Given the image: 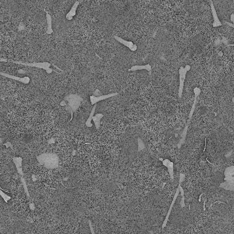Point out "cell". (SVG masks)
Segmentation results:
<instances>
[{
	"label": "cell",
	"instance_id": "1",
	"mask_svg": "<svg viewBox=\"0 0 234 234\" xmlns=\"http://www.w3.org/2000/svg\"><path fill=\"white\" fill-rule=\"evenodd\" d=\"M0 62H11L15 64H21V65H23L25 66H29V67H36L38 68H41V69L45 70L47 73L50 74L52 71H55L56 70H53L52 68H50V66L52 64H50L49 62H33V63H26V62H23L22 61H16V60H9V59H3L1 58L0 59Z\"/></svg>",
	"mask_w": 234,
	"mask_h": 234
},
{
	"label": "cell",
	"instance_id": "2",
	"mask_svg": "<svg viewBox=\"0 0 234 234\" xmlns=\"http://www.w3.org/2000/svg\"><path fill=\"white\" fill-rule=\"evenodd\" d=\"M225 182L220 185V187L230 191H234V166L227 168L224 172Z\"/></svg>",
	"mask_w": 234,
	"mask_h": 234
},
{
	"label": "cell",
	"instance_id": "3",
	"mask_svg": "<svg viewBox=\"0 0 234 234\" xmlns=\"http://www.w3.org/2000/svg\"><path fill=\"white\" fill-rule=\"evenodd\" d=\"M191 69V67L190 65H186L184 67L183 66L180 67L178 70V74H179V87L178 90V98L181 99L183 95L184 81L186 80L187 73Z\"/></svg>",
	"mask_w": 234,
	"mask_h": 234
},
{
	"label": "cell",
	"instance_id": "4",
	"mask_svg": "<svg viewBox=\"0 0 234 234\" xmlns=\"http://www.w3.org/2000/svg\"><path fill=\"white\" fill-rule=\"evenodd\" d=\"M38 161L41 164H43L48 168H53L57 166L58 159L54 158L52 155H42L37 157Z\"/></svg>",
	"mask_w": 234,
	"mask_h": 234
},
{
	"label": "cell",
	"instance_id": "5",
	"mask_svg": "<svg viewBox=\"0 0 234 234\" xmlns=\"http://www.w3.org/2000/svg\"><path fill=\"white\" fill-rule=\"evenodd\" d=\"M64 100L68 101V107H70L71 112L73 113L79 107L82 99L77 94H70L64 98Z\"/></svg>",
	"mask_w": 234,
	"mask_h": 234
},
{
	"label": "cell",
	"instance_id": "6",
	"mask_svg": "<svg viewBox=\"0 0 234 234\" xmlns=\"http://www.w3.org/2000/svg\"><path fill=\"white\" fill-rule=\"evenodd\" d=\"M119 93H111V94H105V95H102L100 96H99V97H95L94 95H91L90 99V101H91V105H94L97 104L98 102L103 101V100H105L109 98H111L113 97H115V96L118 95Z\"/></svg>",
	"mask_w": 234,
	"mask_h": 234
},
{
	"label": "cell",
	"instance_id": "7",
	"mask_svg": "<svg viewBox=\"0 0 234 234\" xmlns=\"http://www.w3.org/2000/svg\"><path fill=\"white\" fill-rule=\"evenodd\" d=\"M114 39L117 41V42H119L120 44H122L123 45H124L125 46L127 47L130 50L132 51V52H135L137 50V46L136 45L134 44L132 41H128V40H126L125 39H122V38L118 36H114Z\"/></svg>",
	"mask_w": 234,
	"mask_h": 234
},
{
	"label": "cell",
	"instance_id": "8",
	"mask_svg": "<svg viewBox=\"0 0 234 234\" xmlns=\"http://www.w3.org/2000/svg\"><path fill=\"white\" fill-rule=\"evenodd\" d=\"M1 75L3 76H4V77H7L8 78L19 81V82H22V83L25 84H28L29 82H30V81H31L30 78L29 77H27V76L23 77H21L13 76V75L9 74V73H3V72H1Z\"/></svg>",
	"mask_w": 234,
	"mask_h": 234
},
{
	"label": "cell",
	"instance_id": "9",
	"mask_svg": "<svg viewBox=\"0 0 234 234\" xmlns=\"http://www.w3.org/2000/svg\"><path fill=\"white\" fill-rule=\"evenodd\" d=\"M210 6H211V12H212V15L214 18V22L213 23V26L214 27H219V26H222V23L221 22L219 21L218 14L217 13V11L214 7V4L212 0H210Z\"/></svg>",
	"mask_w": 234,
	"mask_h": 234
},
{
	"label": "cell",
	"instance_id": "10",
	"mask_svg": "<svg viewBox=\"0 0 234 234\" xmlns=\"http://www.w3.org/2000/svg\"><path fill=\"white\" fill-rule=\"evenodd\" d=\"M80 4V1H76L74 4L73 5V6L72 7L70 10L68 11V12L67 13L66 15V18L68 20V21H71L73 19V17L76 15V11L77 9V8L78 7Z\"/></svg>",
	"mask_w": 234,
	"mask_h": 234
},
{
	"label": "cell",
	"instance_id": "11",
	"mask_svg": "<svg viewBox=\"0 0 234 234\" xmlns=\"http://www.w3.org/2000/svg\"><path fill=\"white\" fill-rule=\"evenodd\" d=\"M142 70H146L148 72H150L151 70H152V66H151L150 64H147L145 65H135L131 67V68L128 70L129 72H134Z\"/></svg>",
	"mask_w": 234,
	"mask_h": 234
},
{
	"label": "cell",
	"instance_id": "12",
	"mask_svg": "<svg viewBox=\"0 0 234 234\" xmlns=\"http://www.w3.org/2000/svg\"><path fill=\"white\" fill-rule=\"evenodd\" d=\"M193 91H194V94H195L194 101L193 105H192V108H191V112H190V115H189V118H191L192 115L193 114V112L194 111L196 105V104L197 103V99L199 97V95H200V93L201 92V90L199 87H195L193 89Z\"/></svg>",
	"mask_w": 234,
	"mask_h": 234
},
{
	"label": "cell",
	"instance_id": "13",
	"mask_svg": "<svg viewBox=\"0 0 234 234\" xmlns=\"http://www.w3.org/2000/svg\"><path fill=\"white\" fill-rule=\"evenodd\" d=\"M46 22H47L46 34L48 35H50L53 32V30L52 28V19L51 16L47 12H46Z\"/></svg>",
	"mask_w": 234,
	"mask_h": 234
},
{
	"label": "cell",
	"instance_id": "14",
	"mask_svg": "<svg viewBox=\"0 0 234 234\" xmlns=\"http://www.w3.org/2000/svg\"><path fill=\"white\" fill-rule=\"evenodd\" d=\"M104 117L103 114L101 113H99L93 116V120L95 123V125L96 127V128L97 129L99 128V127H100V121L101 119V118Z\"/></svg>",
	"mask_w": 234,
	"mask_h": 234
},
{
	"label": "cell",
	"instance_id": "15",
	"mask_svg": "<svg viewBox=\"0 0 234 234\" xmlns=\"http://www.w3.org/2000/svg\"><path fill=\"white\" fill-rule=\"evenodd\" d=\"M96 107H97V104H94V105L93 107V109L91 110V113H90V114L89 115V118L87 119V120L86 121V126L87 127H91L93 126V124L91 123V119H93V117L94 114L95 113V110L96 109Z\"/></svg>",
	"mask_w": 234,
	"mask_h": 234
},
{
	"label": "cell",
	"instance_id": "16",
	"mask_svg": "<svg viewBox=\"0 0 234 234\" xmlns=\"http://www.w3.org/2000/svg\"><path fill=\"white\" fill-rule=\"evenodd\" d=\"M22 158H13V162H14L17 168L18 171L19 172V173L20 174H22Z\"/></svg>",
	"mask_w": 234,
	"mask_h": 234
},
{
	"label": "cell",
	"instance_id": "17",
	"mask_svg": "<svg viewBox=\"0 0 234 234\" xmlns=\"http://www.w3.org/2000/svg\"><path fill=\"white\" fill-rule=\"evenodd\" d=\"M102 95H103L102 92H101L100 90L99 89H96L95 91L93 93V95L95 96V97H99V96H100Z\"/></svg>",
	"mask_w": 234,
	"mask_h": 234
},
{
	"label": "cell",
	"instance_id": "18",
	"mask_svg": "<svg viewBox=\"0 0 234 234\" xmlns=\"http://www.w3.org/2000/svg\"><path fill=\"white\" fill-rule=\"evenodd\" d=\"M224 22L225 23L227 24L228 26H231V27H233V28H234V24L231 23H230V22H227V21H224Z\"/></svg>",
	"mask_w": 234,
	"mask_h": 234
},
{
	"label": "cell",
	"instance_id": "19",
	"mask_svg": "<svg viewBox=\"0 0 234 234\" xmlns=\"http://www.w3.org/2000/svg\"><path fill=\"white\" fill-rule=\"evenodd\" d=\"M231 21L233 22V24H234V13H232L231 15Z\"/></svg>",
	"mask_w": 234,
	"mask_h": 234
},
{
	"label": "cell",
	"instance_id": "20",
	"mask_svg": "<svg viewBox=\"0 0 234 234\" xmlns=\"http://www.w3.org/2000/svg\"><path fill=\"white\" fill-rule=\"evenodd\" d=\"M18 72H19V73H20V74H22L23 73H24V71L22 70H19Z\"/></svg>",
	"mask_w": 234,
	"mask_h": 234
},
{
	"label": "cell",
	"instance_id": "21",
	"mask_svg": "<svg viewBox=\"0 0 234 234\" xmlns=\"http://www.w3.org/2000/svg\"><path fill=\"white\" fill-rule=\"evenodd\" d=\"M232 101L234 102V98H233V99H232Z\"/></svg>",
	"mask_w": 234,
	"mask_h": 234
}]
</instances>
